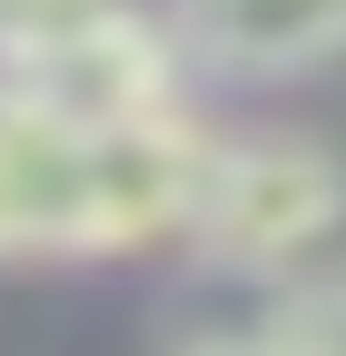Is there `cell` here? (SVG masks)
Wrapping results in <instances>:
<instances>
[{
    "mask_svg": "<svg viewBox=\"0 0 346 356\" xmlns=\"http://www.w3.org/2000/svg\"><path fill=\"white\" fill-rule=\"evenodd\" d=\"M208 129L179 109L139 129H60L0 89V257H119L188 228Z\"/></svg>",
    "mask_w": 346,
    "mask_h": 356,
    "instance_id": "6da1fadb",
    "label": "cell"
},
{
    "mask_svg": "<svg viewBox=\"0 0 346 356\" xmlns=\"http://www.w3.org/2000/svg\"><path fill=\"white\" fill-rule=\"evenodd\" d=\"M346 228V168L317 139H208V178H198V208H188V238L218 257V267H297L317 257Z\"/></svg>",
    "mask_w": 346,
    "mask_h": 356,
    "instance_id": "7a4b0ae2",
    "label": "cell"
},
{
    "mask_svg": "<svg viewBox=\"0 0 346 356\" xmlns=\"http://www.w3.org/2000/svg\"><path fill=\"white\" fill-rule=\"evenodd\" d=\"M10 99L50 109L60 129H139V119L179 109V50H168L158 20H139L119 0V10H99L90 30H69L60 50L20 60L10 70Z\"/></svg>",
    "mask_w": 346,
    "mask_h": 356,
    "instance_id": "3957f363",
    "label": "cell"
},
{
    "mask_svg": "<svg viewBox=\"0 0 346 356\" xmlns=\"http://www.w3.org/2000/svg\"><path fill=\"white\" fill-rule=\"evenodd\" d=\"M168 50L238 79H287L346 60V0H168Z\"/></svg>",
    "mask_w": 346,
    "mask_h": 356,
    "instance_id": "277c9868",
    "label": "cell"
},
{
    "mask_svg": "<svg viewBox=\"0 0 346 356\" xmlns=\"http://www.w3.org/2000/svg\"><path fill=\"white\" fill-rule=\"evenodd\" d=\"M179 356H287L267 327H247V337H198V346H179Z\"/></svg>",
    "mask_w": 346,
    "mask_h": 356,
    "instance_id": "5b68a950",
    "label": "cell"
}]
</instances>
